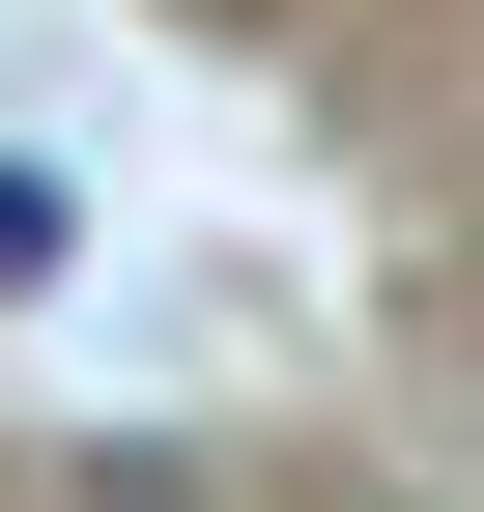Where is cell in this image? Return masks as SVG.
Returning <instances> with one entry per match:
<instances>
[{"mask_svg": "<svg viewBox=\"0 0 484 512\" xmlns=\"http://www.w3.org/2000/svg\"><path fill=\"white\" fill-rule=\"evenodd\" d=\"M29 285H86V171H57V143H0V313H29Z\"/></svg>", "mask_w": 484, "mask_h": 512, "instance_id": "1", "label": "cell"}]
</instances>
